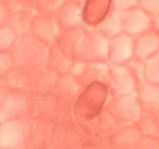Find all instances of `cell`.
I'll use <instances>...</instances> for the list:
<instances>
[{
	"label": "cell",
	"mask_w": 159,
	"mask_h": 149,
	"mask_svg": "<svg viewBox=\"0 0 159 149\" xmlns=\"http://www.w3.org/2000/svg\"><path fill=\"white\" fill-rule=\"evenodd\" d=\"M16 66L30 71L48 65L50 46L32 34L19 36L10 51Z\"/></svg>",
	"instance_id": "cell-1"
},
{
	"label": "cell",
	"mask_w": 159,
	"mask_h": 149,
	"mask_svg": "<svg viewBox=\"0 0 159 149\" xmlns=\"http://www.w3.org/2000/svg\"><path fill=\"white\" fill-rule=\"evenodd\" d=\"M109 88L103 82H93L81 92L74 104V113L80 120L87 122L103 111L107 105Z\"/></svg>",
	"instance_id": "cell-2"
},
{
	"label": "cell",
	"mask_w": 159,
	"mask_h": 149,
	"mask_svg": "<svg viewBox=\"0 0 159 149\" xmlns=\"http://www.w3.org/2000/svg\"><path fill=\"white\" fill-rule=\"evenodd\" d=\"M110 40L87 28L78 40L71 52L75 61L82 62H97L108 61Z\"/></svg>",
	"instance_id": "cell-3"
},
{
	"label": "cell",
	"mask_w": 159,
	"mask_h": 149,
	"mask_svg": "<svg viewBox=\"0 0 159 149\" xmlns=\"http://www.w3.org/2000/svg\"><path fill=\"white\" fill-rule=\"evenodd\" d=\"M106 111L111 116L116 124L122 125L138 123L143 113L137 92L125 96L114 97L108 102Z\"/></svg>",
	"instance_id": "cell-4"
},
{
	"label": "cell",
	"mask_w": 159,
	"mask_h": 149,
	"mask_svg": "<svg viewBox=\"0 0 159 149\" xmlns=\"http://www.w3.org/2000/svg\"><path fill=\"white\" fill-rule=\"evenodd\" d=\"M30 127L24 117L0 121V146L16 148L22 146L28 138Z\"/></svg>",
	"instance_id": "cell-5"
},
{
	"label": "cell",
	"mask_w": 159,
	"mask_h": 149,
	"mask_svg": "<svg viewBox=\"0 0 159 149\" xmlns=\"http://www.w3.org/2000/svg\"><path fill=\"white\" fill-rule=\"evenodd\" d=\"M107 82L113 97L125 96L137 92L138 82L127 65H110Z\"/></svg>",
	"instance_id": "cell-6"
},
{
	"label": "cell",
	"mask_w": 159,
	"mask_h": 149,
	"mask_svg": "<svg viewBox=\"0 0 159 149\" xmlns=\"http://www.w3.org/2000/svg\"><path fill=\"white\" fill-rule=\"evenodd\" d=\"M61 29L54 13L37 12L32 20V35L48 45L55 43L60 36Z\"/></svg>",
	"instance_id": "cell-7"
},
{
	"label": "cell",
	"mask_w": 159,
	"mask_h": 149,
	"mask_svg": "<svg viewBox=\"0 0 159 149\" xmlns=\"http://www.w3.org/2000/svg\"><path fill=\"white\" fill-rule=\"evenodd\" d=\"M31 107V99L27 91L8 89L0 110V121L23 117Z\"/></svg>",
	"instance_id": "cell-8"
},
{
	"label": "cell",
	"mask_w": 159,
	"mask_h": 149,
	"mask_svg": "<svg viewBox=\"0 0 159 149\" xmlns=\"http://www.w3.org/2000/svg\"><path fill=\"white\" fill-rule=\"evenodd\" d=\"M122 30L134 38L150 30L152 28V16L139 6L120 12Z\"/></svg>",
	"instance_id": "cell-9"
},
{
	"label": "cell",
	"mask_w": 159,
	"mask_h": 149,
	"mask_svg": "<svg viewBox=\"0 0 159 149\" xmlns=\"http://www.w3.org/2000/svg\"><path fill=\"white\" fill-rule=\"evenodd\" d=\"M110 65L106 61L82 62L75 61L70 74L81 82L88 85L93 82H103L107 80Z\"/></svg>",
	"instance_id": "cell-10"
},
{
	"label": "cell",
	"mask_w": 159,
	"mask_h": 149,
	"mask_svg": "<svg viewBox=\"0 0 159 149\" xmlns=\"http://www.w3.org/2000/svg\"><path fill=\"white\" fill-rule=\"evenodd\" d=\"M134 57V38L122 32L110 40L108 61L110 65H126Z\"/></svg>",
	"instance_id": "cell-11"
},
{
	"label": "cell",
	"mask_w": 159,
	"mask_h": 149,
	"mask_svg": "<svg viewBox=\"0 0 159 149\" xmlns=\"http://www.w3.org/2000/svg\"><path fill=\"white\" fill-rule=\"evenodd\" d=\"M59 75L48 65L40 67L29 71V82L26 91L38 95L51 93Z\"/></svg>",
	"instance_id": "cell-12"
},
{
	"label": "cell",
	"mask_w": 159,
	"mask_h": 149,
	"mask_svg": "<svg viewBox=\"0 0 159 149\" xmlns=\"http://www.w3.org/2000/svg\"><path fill=\"white\" fill-rule=\"evenodd\" d=\"M15 5L14 10L11 11L9 24L19 36L31 34L32 20L37 11L34 4L26 0H20Z\"/></svg>",
	"instance_id": "cell-13"
},
{
	"label": "cell",
	"mask_w": 159,
	"mask_h": 149,
	"mask_svg": "<svg viewBox=\"0 0 159 149\" xmlns=\"http://www.w3.org/2000/svg\"><path fill=\"white\" fill-rule=\"evenodd\" d=\"M81 88V83L71 74H64L59 77L55 85L51 91L52 99L62 106L75 102ZM81 93V92H80Z\"/></svg>",
	"instance_id": "cell-14"
},
{
	"label": "cell",
	"mask_w": 159,
	"mask_h": 149,
	"mask_svg": "<svg viewBox=\"0 0 159 149\" xmlns=\"http://www.w3.org/2000/svg\"><path fill=\"white\" fill-rule=\"evenodd\" d=\"M112 10V0H86L82 5L84 25L89 29H93Z\"/></svg>",
	"instance_id": "cell-15"
},
{
	"label": "cell",
	"mask_w": 159,
	"mask_h": 149,
	"mask_svg": "<svg viewBox=\"0 0 159 149\" xmlns=\"http://www.w3.org/2000/svg\"><path fill=\"white\" fill-rule=\"evenodd\" d=\"M54 14L61 30L84 25L82 6L71 0H66Z\"/></svg>",
	"instance_id": "cell-16"
},
{
	"label": "cell",
	"mask_w": 159,
	"mask_h": 149,
	"mask_svg": "<svg viewBox=\"0 0 159 149\" xmlns=\"http://www.w3.org/2000/svg\"><path fill=\"white\" fill-rule=\"evenodd\" d=\"M159 51V34L150 29L134 39V58L145 62Z\"/></svg>",
	"instance_id": "cell-17"
},
{
	"label": "cell",
	"mask_w": 159,
	"mask_h": 149,
	"mask_svg": "<svg viewBox=\"0 0 159 149\" xmlns=\"http://www.w3.org/2000/svg\"><path fill=\"white\" fill-rule=\"evenodd\" d=\"M75 60L55 42L50 47L48 65L61 76L70 74Z\"/></svg>",
	"instance_id": "cell-18"
},
{
	"label": "cell",
	"mask_w": 159,
	"mask_h": 149,
	"mask_svg": "<svg viewBox=\"0 0 159 149\" xmlns=\"http://www.w3.org/2000/svg\"><path fill=\"white\" fill-rule=\"evenodd\" d=\"M143 112L156 114L159 112V85L145 83L137 92Z\"/></svg>",
	"instance_id": "cell-19"
},
{
	"label": "cell",
	"mask_w": 159,
	"mask_h": 149,
	"mask_svg": "<svg viewBox=\"0 0 159 149\" xmlns=\"http://www.w3.org/2000/svg\"><path fill=\"white\" fill-rule=\"evenodd\" d=\"M92 29L104 36L109 40L119 35L123 32L120 12L113 9L98 26Z\"/></svg>",
	"instance_id": "cell-20"
},
{
	"label": "cell",
	"mask_w": 159,
	"mask_h": 149,
	"mask_svg": "<svg viewBox=\"0 0 159 149\" xmlns=\"http://www.w3.org/2000/svg\"><path fill=\"white\" fill-rule=\"evenodd\" d=\"M2 80L3 84L8 89L26 91L29 82V71L15 66Z\"/></svg>",
	"instance_id": "cell-21"
},
{
	"label": "cell",
	"mask_w": 159,
	"mask_h": 149,
	"mask_svg": "<svg viewBox=\"0 0 159 149\" xmlns=\"http://www.w3.org/2000/svg\"><path fill=\"white\" fill-rule=\"evenodd\" d=\"M144 75L147 83L159 85V51L144 62Z\"/></svg>",
	"instance_id": "cell-22"
},
{
	"label": "cell",
	"mask_w": 159,
	"mask_h": 149,
	"mask_svg": "<svg viewBox=\"0 0 159 149\" xmlns=\"http://www.w3.org/2000/svg\"><path fill=\"white\" fill-rule=\"evenodd\" d=\"M19 35L10 25L0 27V52L10 51Z\"/></svg>",
	"instance_id": "cell-23"
},
{
	"label": "cell",
	"mask_w": 159,
	"mask_h": 149,
	"mask_svg": "<svg viewBox=\"0 0 159 149\" xmlns=\"http://www.w3.org/2000/svg\"><path fill=\"white\" fill-rule=\"evenodd\" d=\"M139 124V130L148 135V137H154L159 135L155 122V114L143 112L141 118L138 121Z\"/></svg>",
	"instance_id": "cell-24"
},
{
	"label": "cell",
	"mask_w": 159,
	"mask_h": 149,
	"mask_svg": "<svg viewBox=\"0 0 159 149\" xmlns=\"http://www.w3.org/2000/svg\"><path fill=\"white\" fill-rule=\"evenodd\" d=\"M66 0H35L34 6L37 12L54 13Z\"/></svg>",
	"instance_id": "cell-25"
},
{
	"label": "cell",
	"mask_w": 159,
	"mask_h": 149,
	"mask_svg": "<svg viewBox=\"0 0 159 149\" xmlns=\"http://www.w3.org/2000/svg\"><path fill=\"white\" fill-rule=\"evenodd\" d=\"M16 66L10 51L0 52V79H3Z\"/></svg>",
	"instance_id": "cell-26"
},
{
	"label": "cell",
	"mask_w": 159,
	"mask_h": 149,
	"mask_svg": "<svg viewBox=\"0 0 159 149\" xmlns=\"http://www.w3.org/2000/svg\"><path fill=\"white\" fill-rule=\"evenodd\" d=\"M138 6L152 16L159 15V0H138Z\"/></svg>",
	"instance_id": "cell-27"
},
{
	"label": "cell",
	"mask_w": 159,
	"mask_h": 149,
	"mask_svg": "<svg viewBox=\"0 0 159 149\" xmlns=\"http://www.w3.org/2000/svg\"><path fill=\"white\" fill-rule=\"evenodd\" d=\"M112 6L116 12H124L138 6V0H112Z\"/></svg>",
	"instance_id": "cell-28"
},
{
	"label": "cell",
	"mask_w": 159,
	"mask_h": 149,
	"mask_svg": "<svg viewBox=\"0 0 159 149\" xmlns=\"http://www.w3.org/2000/svg\"><path fill=\"white\" fill-rule=\"evenodd\" d=\"M8 88L5 86L4 84L0 83V110L2 106L3 102H4L5 97H6V93H7Z\"/></svg>",
	"instance_id": "cell-29"
},
{
	"label": "cell",
	"mask_w": 159,
	"mask_h": 149,
	"mask_svg": "<svg viewBox=\"0 0 159 149\" xmlns=\"http://www.w3.org/2000/svg\"><path fill=\"white\" fill-rule=\"evenodd\" d=\"M152 29L159 34V15L152 16Z\"/></svg>",
	"instance_id": "cell-30"
},
{
	"label": "cell",
	"mask_w": 159,
	"mask_h": 149,
	"mask_svg": "<svg viewBox=\"0 0 159 149\" xmlns=\"http://www.w3.org/2000/svg\"><path fill=\"white\" fill-rule=\"evenodd\" d=\"M155 122H156L157 129H158V131L159 133V112L155 115Z\"/></svg>",
	"instance_id": "cell-31"
},
{
	"label": "cell",
	"mask_w": 159,
	"mask_h": 149,
	"mask_svg": "<svg viewBox=\"0 0 159 149\" xmlns=\"http://www.w3.org/2000/svg\"><path fill=\"white\" fill-rule=\"evenodd\" d=\"M71 1L75 2L78 3V4L81 5V6H82V5L84 4V2H85L86 1V0H71Z\"/></svg>",
	"instance_id": "cell-32"
},
{
	"label": "cell",
	"mask_w": 159,
	"mask_h": 149,
	"mask_svg": "<svg viewBox=\"0 0 159 149\" xmlns=\"http://www.w3.org/2000/svg\"><path fill=\"white\" fill-rule=\"evenodd\" d=\"M26 1H27V2H32V3H34V1H35V0H26Z\"/></svg>",
	"instance_id": "cell-33"
}]
</instances>
